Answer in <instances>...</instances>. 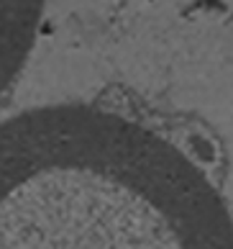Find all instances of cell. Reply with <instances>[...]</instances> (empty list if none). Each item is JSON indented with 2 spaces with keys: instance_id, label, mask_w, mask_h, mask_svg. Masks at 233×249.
<instances>
[{
  "instance_id": "7a4b0ae2",
  "label": "cell",
  "mask_w": 233,
  "mask_h": 249,
  "mask_svg": "<svg viewBox=\"0 0 233 249\" xmlns=\"http://www.w3.org/2000/svg\"><path fill=\"white\" fill-rule=\"evenodd\" d=\"M44 16V0H0V100L29 62Z\"/></svg>"
},
{
  "instance_id": "6da1fadb",
  "label": "cell",
  "mask_w": 233,
  "mask_h": 249,
  "mask_svg": "<svg viewBox=\"0 0 233 249\" xmlns=\"http://www.w3.org/2000/svg\"><path fill=\"white\" fill-rule=\"evenodd\" d=\"M0 249H233V213L164 134L46 106L0 124Z\"/></svg>"
}]
</instances>
